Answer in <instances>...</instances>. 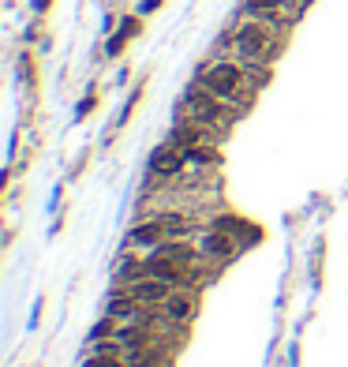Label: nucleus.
Returning a JSON list of instances; mask_svg holds the SVG:
<instances>
[{"label":"nucleus","instance_id":"obj_10","mask_svg":"<svg viewBox=\"0 0 348 367\" xmlns=\"http://www.w3.org/2000/svg\"><path fill=\"white\" fill-rule=\"evenodd\" d=\"M135 34H139V19H135V15H127V19H124V26L113 34V38H109L105 53H109V57H120V49L127 45V38H135Z\"/></svg>","mask_w":348,"mask_h":367},{"label":"nucleus","instance_id":"obj_9","mask_svg":"<svg viewBox=\"0 0 348 367\" xmlns=\"http://www.w3.org/2000/svg\"><path fill=\"white\" fill-rule=\"evenodd\" d=\"M127 244L131 247H146V251H154L158 244H165V229L158 217H150V222H139L127 229Z\"/></svg>","mask_w":348,"mask_h":367},{"label":"nucleus","instance_id":"obj_4","mask_svg":"<svg viewBox=\"0 0 348 367\" xmlns=\"http://www.w3.org/2000/svg\"><path fill=\"white\" fill-rule=\"evenodd\" d=\"M195 315H199V292H195V285H176L169 292V300L161 304V319H165V323H172V326H184Z\"/></svg>","mask_w":348,"mask_h":367},{"label":"nucleus","instance_id":"obj_5","mask_svg":"<svg viewBox=\"0 0 348 367\" xmlns=\"http://www.w3.org/2000/svg\"><path fill=\"white\" fill-rule=\"evenodd\" d=\"M120 289H124L131 300H139V304H146V307H161L165 300H169V292L176 289V285H169V281L154 278V274H139V278L124 281Z\"/></svg>","mask_w":348,"mask_h":367},{"label":"nucleus","instance_id":"obj_1","mask_svg":"<svg viewBox=\"0 0 348 367\" xmlns=\"http://www.w3.org/2000/svg\"><path fill=\"white\" fill-rule=\"evenodd\" d=\"M277 23H240L232 30V49L240 53V60H255V64H270V57L277 53V38H273Z\"/></svg>","mask_w":348,"mask_h":367},{"label":"nucleus","instance_id":"obj_2","mask_svg":"<svg viewBox=\"0 0 348 367\" xmlns=\"http://www.w3.org/2000/svg\"><path fill=\"white\" fill-rule=\"evenodd\" d=\"M199 82H203L214 98H221V102H240V90L247 87V71H244V64L214 60V64H206V68H203Z\"/></svg>","mask_w":348,"mask_h":367},{"label":"nucleus","instance_id":"obj_6","mask_svg":"<svg viewBox=\"0 0 348 367\" xmlns=\"http://www.w3.org/2000/svg\"><path fill=\"white\" fill-rule=\"evenodd\" d=\"M184 165H187V150H180L176 143H161L158 150L150 154V177H158V180H172V177H180L184 172Z\"/></svg>","mask_w":348,"mask_h":367},{"label":"nucleus","instance_id":"obj_7","mask_svg":"<svg viewBox=\"0 0 348 367\" xmlns=\"http://www.w3.org/2000/svg\"><path fill=\"white\" fill-rule=\"evenodd\" d=\"M195 244H199V251H203V259H214V262L232 259V255H236V247H240V244H236L228 233H221V229H203Z\"/></svg>","mask_w":348,"mask_h":367},{"label":"nucleus","instance_id":"obj_8","mask_svg":"<svg viewBox=\"0 0 348 367\" xmlns=\"http://www.w3.org/2000/svg\"><path fill=\"white\" fill-rule=\"evenodd\" d=\"M116 341L124 345V352H139V348L158 345L154 341V323H127L116 330Z\"/></svg>","mask_w":348,"mask_h":367},{"label":"nucleus","instance_id":"obj_14","mask_svg":"<svg viewBox=\"0 0 348 367\" xmlns=\"http://www.w3.org/2000/svg\"><path fill=\"white\" fill-rule=\"evenodd\" d=\"M90 109H94V94H90V98H82V102H79V109H75V120H82V116H86Z\"/></svg>","mask_w":348,"mask_h":367},{"label":"nucleus","instance_id":"obj_11","mask_svg":"<svg viewBox=\"0 0 348 367\" xmlns=\"http://www.w3.org/2000/svg\"><path fill=\"white\" fill-rule=\"evenodd\" d=\"M161 352H165L161 345H150V348H139V352H127L124 364L127 367H158L161 364Z\"/></svg>","mask_w":348,"mask_h":367},{"label":"nucleus","instance_id":"obj_18","mask_svg":"<svg viewBox=\"0 0 348 367\" xmlns=\"http://www.w3.org/2000/svg\"><path fill=\"white\" fill-rule=\"evenodd\" d=\"M34 8H38V12H45V8H49V0H34Z\"/></svg>","mask_w":348,"mask_h":367},{"label":"nucleus","instance_id":"obj_17","mask_svg":"<svg viewBox=\"0 0 348 367\" xmlns=\"http://www.w3.org/2000/svg\"><path fill=\"white\" fill-rule=\"evenodd\" d=\"M285 4H292V8H300V12H304V8L311 4V0H285Z\"/></svg>","mask_w":348,"mask_h":367},{"label":"nucleus","instance_id":"obj_12","mask_svg":"<svg viewBox=\"0 0 348 367\" xmlns=\"http://www.w3.org/2000/svg\"><path fill=\"white\" fill-rule=\"evenodd\" d=\"M82 367H127V364H124V356H98V352H90L86 360H82Z\"/></svg>","mask_w":348,"mask_h":367},{"label":"nucleus","instance_id":"obj_3","mask_svg":"<svg viewBox=\"0 0 348 367\" xmlns=\"http://www.w3.org/2000/svg\"><path fill=\"white\" fill-rule=\"evenodd\" d=\"M225 109H221V98H214L203 82H195V87L184 94V120L199 124V127H217L225 120Z\"/></svg>","mask_w":348,"mask_h":367},{"label":"nucleus","instance_id":"obj_15","mask_svg":"<svg viewBox=\"0 0 348 367\" xmlns=\"http://www.w3.org/2000/svg\"><path fill=\"white\" fill-rule=\"evenodd\" d=\"M135 102H139V90H135L131 98H127V105L120 109V124H127V116H131V109H135Z\"/></svg>","mask_w":348,"mask_h":367},{"label":"nucleus","instance_id":"obj_13","mask_svg":"<svg viewBox=\"0 0 348 367\" xmlns=\"http://www.w3.org/2000/svg\"><path fill=\"white\" fill-rule=\"evenodd\" d=\"M42 311H45V300L38 296V300H34V311H30V330H34V326L42 323Z\"/></svg>","mask_w":348,"mask_h":367},{"label":"nucleus","instance_id":"obj_16","mask_svg":"<svg viewBox=\"0 0 348 367\" xmlns=\"http://www.w3.org/2000/svg\"><path fill=\"white\" fill-rule=\"evenodd\" d=\"M158 8H161V0H143V4H139V15H150V12H158Z\"/></svg>","mask_w":348,"mask_h":367}]
</instances>
